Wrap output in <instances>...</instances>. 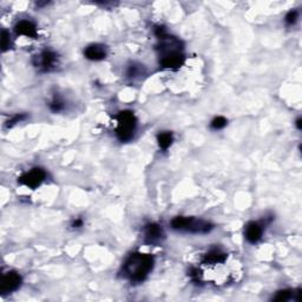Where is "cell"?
I'll list each match as a JSON object with an SVG mask.
<instances>
[{
    "instance_id": "1",
    "label": "cell",
    "mask_w": 302,
    "mask_h": 302,
    "mask_svg": "<svg viewBox=\"0 0 302 302\" xmlns=\"http://www.w3.org/2000/svg\"><path fill=\"white\" fill-rule=\"evenodd\" d=\"M154 268V257L149 254H131L123 266V274L131 282H142Z\"/></svg>"
},
{
    "instance_id": "2",
    "label": "cell",
    "mask_w": 302,
    "mask_h": 302,
    "mask_svg": "<svg viewBox=\"0 0 302 302\" xmlns=\"http://www.w3.org/2000/svg\"><path fill=\"white\" fill-rule=\"evenodd\" d=\"M171 228L178 232L191 234H208L214 229V226L205 220L195 219V217L177 216L171 221Z\"/></svg>"
},
{
    "instance_id": "3",
    "label": "cell",
    "mask_w": 302,
    "mask_h": 302,
    "mask_svg": "<svg viewBox=\"0 0 302 302\" xmlns=\"http://www.w3.org/2000/svg\"><path fill=\"white\" fill-rule=\"evenodd\" d=\"M116 135L121 142H128L134 138L137 120L131 111H122L117 115Z\"/></svg>"
},
{
    "instance_id": "4",
    "label": "cell",
    "mask_w": 302,
    "mask_h": 302,
    "mask_svg": "<svg viewBox=\"0 0 302 302\" xmlns=\"http://www.w3.org/2000/svg\"><path fill=\"white\" fill-rule=\"evenodd\" d=\"M46 172L42 168H33L18 178V183L30 189H36L45 181Z\"/></svg>"
},
{
    "instance_id": "5",
    "label": "cell",
    "mask_w": 302,
    "mask_h": 302,
    "mask_svg": "<svg viewBox=\"0 0 302 302\" xmlns=\"http://www.w3.org/2000/svg\"><path fill=\"white\" fill-rule=\"evenodd\" d=\"M22 284V276L17 271H8L2 277L0 282V291L2 294H10L16 291Z\"/></svg>"
},
{
    "instance_id": "6",
    "label": "cell",
    "mask_w": 302,
    "mask_h": 302,
    "mask_svg": "<svg viewBox=\"0 0 302 302\" xmlns=\"http://www.w3.org/2000/svg\"><path fill=\"white\" fill-rule=\"evenodd\" d=\"M183 63H184V54L182 53V51H171V52L163 53L159 58V64L164 69H178L183 65Z\"/></svg>"
},
{
    "instance_id": "7",
    "label": "cell",
    "mask_w": 302,
    "mask_h": 302,
    "mask_svg": "<svg viewBox=\"0 0 302 302\" xmlns=\"http://www.w3.org/2000/svg\"><path fill=\"white\" fill-rule=\"evenodd\" d=\"M263 226L259 222H249L244 228V236L249 243H257L262 239Z\"/></svg>"
},
{
    "instance_id": "8",
    "label": "cell",
    "mask_w": 302,
    "mask_h": 302,
    "mask_svg": "<svg viewBox=\"0 0 302 302\" xmlns=\"http://www.w3.org/2000/svg\"><path fill=\"white\" fill-rule=\"evenodd\" d=\"M84 54L87 59L98 62V60H103L108 56V49L103 44H91L84 50Z\"/></svg>"
},
{
    "instance_id": "9",
    "label": "cell",
    "mask_w": 302,
    "mask_h": 302,
    "mask_svg": "<svg viewBox=\"0 0 302 302\" xmlns=\"http://www.w3.org/2000/svg\"><path fill=\"white\" fill-rule=\"evenodd\" d=\"M15 31L18 36H25L29 38H36L38 35L36 24L32 23L31 20H20L16 24Z\"/></svg>"
},
{
    "instance_id": "10",
    "label": "cell",
    "mask_w": 302,
    "mask_h": 302,
    "mask_svg": "<svg viewBox=\"0 0 302 302\" xmlns=\"http://www.w3.org/2000/svg\"><path fill=\"white\" fill-rule=\"evenodd\" d=\"M164 236L163 230L157 223H149L144 228V237L148 243L159 242Z\"/></svg>"
},
{
    "instance_id": "11",
    "label": "cell",
    "mask_w": 302,
    "mask_h": 302,
    "mask_svg": "<svg viewBox=\"0 0 302 302\" xmlns=\"http://www.w3.org/2000/svg\"><path fill=\"white\" fill-rule=\"evenodd\" d=\"M57 60H58V56H57L56 52H53V51L51 50H45L40 53L38 58V64H37V65L42 67L43 70L49 71L56 65Z\"/></svg>"
},
{
    "instance_id": "12",
    "label": "cell",
    "mask_w": 302,
    "mask_h": 302,
    "mask_svg": "<svg viewBox=\"0 0 302 302\" xmlns=\"http://www.w3.org/2000/svg\"><path fill=\"white\" fill-rule=\"evenodd\" d=\"M157 142L159 148H161L162 150H167V149L172 144V142H174V136H172L171 132L169 131L161 132V134L157 136Z\"/></svg>"
},
{
    "instance_id": "13",
    "label": "cell",
    "mask_w": 302,
    "mask_h": 302,
    "mask_svg": "<svg viewBox=\"0 0 302 302\" xmlns=\"http://www.w3.org/2000/svg\"><path fill=\"white\" fill-rule=\"evenodd\" d=\"M49 108L53 113H60V111H63L64 108H65V104H64V100L62 98L58 96H54L53 99L50 102Z\"/></svg>"
},
{
    "instance_id": "14",
    "label": "cell",
    "mask_w": 302,
    "mask_h": 302,
    "mask_svg": "<svg viewBox=\"0 0 302 302\" xmlns=\"http://www.w3.org/2000/svg\"><path fill=\"white\" fill-rule=\"evenodd\" d=\"M294 291L290 290V289H283V290H279L277 293L274 295L273 298L271 300L273 301H288L290 300L291 296H293Z\"/></svg>"
},
{
    "instance_id": "15",
    "label": "cell",
    "mask_w": 302,
    "mask_h": 302,
    "mask_svg": "<svg viewBox=\"0 0 302 302\" xmlns=\"http://www.w3.org/2000/svg\"><path fill=\"white\" fill-rule=\"evenodd\" d=\"M227 124H228V121H227L225 117L219 116V117L214 118L212 124H210V127H212L214 130H221V129L225 128Z\"/></svg>"
},
{
    "instance_id": "16",
    "label": "cell",
    "mask_w": 302,
    "mask_h": 302,
    "mask_svg": "<svg viewBox=\"0 0 302 302\" xmlns=\"http://www.w3.org/2000/svg\"><path fill=\"white\" fill-rule=\"evenodd\" d=\"M297 18H298V12L293 10V11L287 13L286 19L284 20H286V23L288 24V25H294V24L297 22Z\"/></svg>"
},
{
    "instance_id": "17",
    "label": "cell",
    "mask_w": 302,
    "mask_h": 302,
    "mask_svg": "<svg viewBox=\"0 0 302 302\" xmlns=\"http://www.w3.org/2000/svg\"><path fill=\"white\" fill-rule=\"evenodd\" d=\"M3 38H2V47L3 51H6L11 45V40H10V33L6 30H3Z\"/></svg>"
},
{
    "instance_id": "18",
    "label": "cell",
    "mask_w": 302,
    "mask_h": 302,
    "mask_svg": "<svg viewBox=\"0 0 302 302\" xmlns=\"http://www.w3.org/2000/svg\"><path fill=\"white\" fill-rule=\"evenodd\" d=\"M141 65H130L129 66V69H128V76L129 77H137V76H140L141 74V71H142V69L140 67Z\"/></svg>"
},
{
    "instance_id": "19",
    "label": "cell",
    "mask_w": 302,
    "mask_h": 302,
    "mask_svg": "<svg viewBox=\"0 0 302 302\" xmlns=\"http://www.w3.org/2000/svg\"><path fill=\"white\" fill-rule=\"evenodd\" d=\"M23 120H25V115H17V116H15L12 120L8 122V127H12V125L19 123V122H22Z\"/></svg>"
},
{
    "instance_id": "20",
    "label": "cell",
    "mask_w": 302,
    "mask_h": 302,
    "mask_svg": "<svg viewBox=\"0 0 302 302\" xmlns=\"http://www.w3.org/2000/svg\"><path fill=\"white\" fill-rule=\"evenodd\" d=\"M81 226H83V220H81V219H77L72 222L73 228H80Z\"/></svg>"
},
{
    "instance_id": "21",
    "label": "cell",
    "mask_w": 302,
    "mask_h": 302,
    "mask_svg": "<svg viewBox=\"0 0 302 302\" xmlns=\"http://www.w3.org/2000/svg\"><path fill=\"white\" fill-rule=\"evenodd\" d=\"M296 128L298 129V130H301V118H298V120L296 121Z\"/></svg>"
}]
</instances>
